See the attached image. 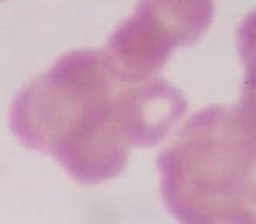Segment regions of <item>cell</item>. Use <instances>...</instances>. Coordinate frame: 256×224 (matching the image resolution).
I'll use <instances>...</instances> for the list:
<instances>
[{
	"label": "cell",
	"mask_w": 256,
	"mask_h": 224,
	"mask_svg": "<svg viewBox=\"0 0 256 224\" xmlns=\"http://www.w3.org/2000/svg\"><path fill=\"white\" fill-rule=\"evenodd\" d=\"M213 18L214 0H140L108 50L132 76H157L176 48L198 42Z\"/></svg>",
	"instance_id": "cell-3"
},
{
	"label": "cell",
	"mask_w": 256,
	"mask_h": 224,
	"mask_svg": "<svg viewBox=\"0 0 256 224\" xmlns=\"http://www.w3.org/2000/svg\"><path fill=\"white\" fill-rule=\"evenodd\" d=\"M188 110L158 76L134 77L104 50H74L16 93L8 124L22 146L96 186L125 170L130 149L162 142Z\"/></svg>",
	"instance_id": "cell-1"
},
{
	"label": "cell",
	"mask_w": 256,
	"mask_h": 224,
	"mask_svg": "<svg viewBox=\"0 0 256 224\" xmlns=\"http://www.w3.org/2000/svg\"><path fill=\"white\" fill-rule=\"evenodd\" d=\"M157 166L164 204L178 221H256V116L242 104L194 114Z\"/></svg>",
	"instance_id": "cell-2"
},
{
	"label": "cell",
	"mask_w": 256,
	"mask_h": 224,
	"mask_svg": "<svg viewBox=\"0 0 256 224\" xmlns=\"http://www.w3.org/2000/svg\"><path fill=\"white\" fill-rule=\"evenodd\" d=\"M237 52L245 70L238 104L256 116V10L248 13L237 29Z\"/></svg>",
	"instance_id": "cell-4"
}]
</instances>
